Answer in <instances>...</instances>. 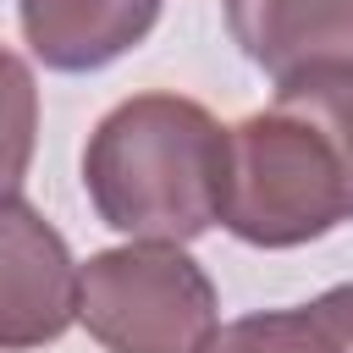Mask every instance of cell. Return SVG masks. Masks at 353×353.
<instances>
[{"mask_svg":"<svg viewBox=\"0 0 353 353\" xmlns=\"http://www.w3.org/2000/svg\"><path fill=\"white\" fill-rule=\"evenodd\" d=\"M342 221H353V72H303L232 127L221 226L248 248H303Z\"/></svg>","mask_w":353,"mask_h":353,"instance_id":"6da1fadb","label":"cell"},{"mask_svg":"<svg viewBox=\"0 0 353 353\" xmlns=\"http://www.w3.org/2000/svg\"><path fill=\"white\" fill-rule=\"evenodd\" d=\"M232 127L199 99L132 94L99 116L83 149L94 215L138 243H193L226 215Z\"/></svg>","mask_w":353,"mask_h":353,"instance_id":"7a4b0ae2","label":"cell"},{"mask_svg":"<svg viewBox=\"0 0 353 353\" xmlns=\"http://www.w3.org/2000/svg\"><path fill=\"white\" fill-rule=\"evenodd\" d=\"M77 320L105 353H199L221 325V298L182 243L132 237L88 254Z\"/></svg>","mask_w":353,"mask_h":353,"instance_id":"3957f363","label":"cell"},{"mask_svg":"<svg viewBox=\"0 0 353 353\" xmlns=\"http://www.w3.org/2000/svg\"><path fill=\"white\" fill-rule=\"evenodd\" d=\"M0 347L28 353L55 342L77 320L83 265H72L66 237L22 199V188L6 193L0 215Z\"/></svg>","mask_w":353,"mask_h":353,"instance_id":"277c9868","label":"cell"},{"mask_svg":"<svg viewBox=\"0 0 353 353\" xmlns=\"http://www.w3.org/2000/svg\"><path fill=\"white\" fill-rule=\"evenodd\" d=\"M226 28L276 83L353 72V0H226Z\"/></svg>","mask_w":353,"mask_h":353,"instance_id":"5b68a950","label":"cell"},{"mask_svg":"<svg viewBox=\"0 0 353 353\" xmlns=\"http://www.w3.org/2000/svg\"><path fill=\"white\" fill-rule=\"evenodd\" d=\"M165 0H17L22 44L50 72H99L143 44Z\"/></svg>","mask_w":353,"mask_h":353,"instance_id":"8992f818","label":"cell"},{"mask_svg":"<svg viewBox=\"0 0 353 353\" xmlns=\"http://www.w3.org/2000/svg\"><path fill=\"white\" fill-rule=\"evenodd\" d=\"M199 353H347V347L336 336V320L314 298L298 309H259V314L226 320Z\"/></svg>","mask_w":353,"mask_h":353,"instance_id":"52a82bcc","label":"cell"},{"mask_svg":"<svg viewBox=\"0 0 353 353\" xmlns=\"http://www.w3.org/2000/svg\"><path fill=\"white\" fill-rule=\"evenodd\" d=\"M320 303H325V314L336 320V336H342V347L353 353V281H342V287L320 292Z\"/></svg>","mask_w":353,"mask_h":353,"instance_id":"ba28073f","label":"cell"}]
</instances>
